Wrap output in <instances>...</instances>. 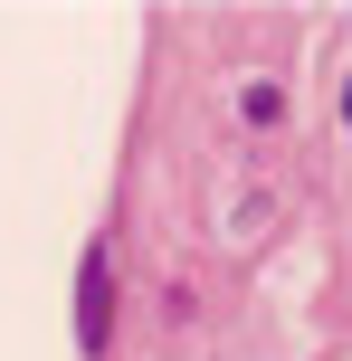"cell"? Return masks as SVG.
<instances>
[{
  "mask_svg": "<svg viewBox=\"0 0 352 361\" xmlns=\"http://www.w3.org/2000/svg\"><path fill=\"white\" fill-rule=\"evenodd\" d=\"M114 333V267L105 247H86V267H76V352H105Z\"/></svg>",
  "mask_w": 352,
  "mask_h": 361,
  "instance_id": "6da1fadb",
  "label": "cell"
}]
</instances>
